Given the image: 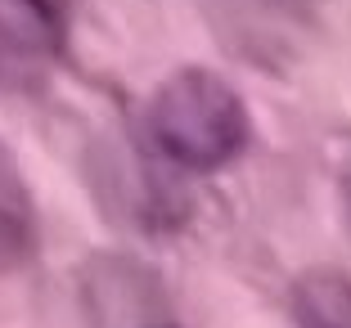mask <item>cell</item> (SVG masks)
<instances>
[{
    "label": "cell",
    "instance_id": "obj_8",
    "mask_svg": "<svg viewBox=\"0 0 351 328\" xmlns=\"http://www.w3.org/2000/svg\"><path fill=\"white\" fill-rule=\"evenodd\" d=\"M149 328H180L176 319H158V324H149Z\"/></svg>",
    "mask_w": 351,
    "mask_h": 328
},
{
    "label": "cell",
    "instance_id": "obj_2",
    "mask_svg": "<svg viewBox=\"0 0 351 328\" xmlns=\"http://www.w3.org/2000/svg\"><path fill=\"white\" fill-rule=\"evenodd\" d=\"M217 31L257 68H284L315 27V0H207Z\"/></svg>",
    "mask_w": 351,
    "mask_h": 328
},
{
    "label": "cell",
    "instance_id": "obj_6",
    "mask_svg": "<svg viewBox=\"0 0 351 328\" xmlns=\"http://www.w3.org/2000/svg\"><path fill=\"white\" fill-rule=\"evenodd\" d=\"M10 5L36 14L41 23H50V27H59V31H68V18H73V5H77V0H10Z\"/></svg>",
    "mask_w": 351,
    "mask_h": 328
},
{
    "label": "cell",
    "instance_id": "obj_3",
    "mask_svg": "<svg viewBox=\"0 0 351 328\" xmlns=\"http://www.w3.org/2000/svg\"><path fill=\"white\" fill-rule=\"evenodd\" d=\"M82 301L90 328H149L167 315V292L131 257H95L82 270Z\"/></svg>",
    "mask_w": 351,
    "mask_h": 328
},
{
    "label": "cell",
    "instance_id": "obj_5",
    "mask_svg": "<svg viewBox=\"0 0 351 328\" xmlns=\"http://www.w3.org/2000/svg\"><path fill=\"white\" fill-rule=\"evenodd\" d=\"M289 310L298 328H351V279L338 270H311L293 283Z\"/></svg>",
    "mask_w": 351,
    "mask_h": 328
},
{
    "label": "cell",
    "instance_id": "obj_4",
    "mask_svg": "<svg viewBox=\"0 0 351 328\" xmlns=\"http://www.w3.org/2000/svg\"><path fill=\"white\" fill-rule=\"evenodd\" d=\"M41 229H36V203L27 194L14 153L0 144V275H14L36 257Z\"/></svg>",
    "mask_w": 351,
    "mask_h": 328
},
{
    "label": "cell",
    "instance_id": "obj_1",
    "mask_svg": "<svg viewBox=\"0 0 351 328\" xmlns=\"http://www.w3.org/2000/svg\"><path fill=\"white\" fill-rule=\"evenodd\" d=\"M145 149L180 175H217L252 144L248 99L212 68H176L140 113Z\"/></svg>",
    "mask_w": 351,
    "mask_h": 328
},
{
    "label": "cell",
    "instance_id": "obj_7",
    "mask_svg": "<svg viewBox=\"0 0 351 328\" xmlns=\"http://www.w3.org/2000/svg\"><path fill=\"white\" fill-rule=\"evenodd\" d=\"M333 185H338V198L351 216V131L333 144Z\"/></svg>",
    "mask_w": 351,
    "mask_h": 328
}]
</instances>
